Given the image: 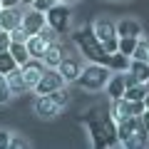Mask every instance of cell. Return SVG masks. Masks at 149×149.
Masks as SVG:
<instances>
[{"label":"cell","mask_w":149,"mask_h":149,"mask_svg":"<svg viewBox=\"0 0 149 149\" xmlns=\"http://www.w3.org/2000/svg\"><path fill=\"white\" fill-rule=\"evenodd\" d=\"M117 40L119 37H109V40H104V52H117Z\"/></svg>","instance_id":"obj_31"},{"label":"cell","mask_w":149,"mask_h":149,"mask_svg":"<svg viewBox=\"0 0 149 149\" xmlns=\"http://www.w3.org/2000/svg\"><path fill=\"white\" fill-rule=\"evenodd\" d=\"M144 95H147V82H137L132 87H124V100L129 102H144Z\"/></svg>","instance_id":"obj_20"},{"label":"cell","mask_w":149,"mask_h":149,"mask_svg":"<svg viewBox=\"0 0 149 149\" xmlns=\"http://www.w3.org/2000/svg\"><path fill=\"white\" fill-rule=\"evenodd\" d=\"M60 87H65V80H62V74L57 72V67H47L42 72V77L37 80V85L32 87V90L37 92V95H50V92L60 90Z\"/></svg>","instance_id":"obj_5"},{"label":"cell","mask_w":149,"mask_h":149,"mask_svg":"<svg viewBox=\"0 0 149 149\" xmlns=\"http://www.w3.org/2000/svg\"><path fill=\"white\" fill-rule=\"evenodd\" d=\"M147 47H149V40H142L139 37L134 50H132V60H147Z\"/></svg>","instance_id":"obj_24"},{"label":"cell","mask_w":149,"mask_h":149,"mask_svg":"<svg viewBox=\"0 0 149 149\" xmlns=\"http://www.w3.org/2000/svg\"><path fill=\"white\" fill-rule=\"evenodd\" d=\"M37 35L42 37V40H45V42H47V45H50V42H57V37H60L57 32H55L52 27L47 25V22H45V27H42V30H40V32H37Z\"/></svg>","instance_id":"obj_27"},{"label":"cell","mask_w":149,"mask_h":149,"mask_svg":"<svg viewBox=\"0 0 149 149\" xmlns=\"http://www.w3.org/2000/svg\"><path fill=\"white\" fill-rule=\"evenodd\" d=\"M13 5H20V0H0V8H13Z\"/></svg>","instance_id":"obj_35"},{"label":"cell","mask_w":149,"mask_h":149,"mask_svg":"<svg viewBox=\"0 0 149 149\" xmlns=\"http://www.w3.org/2000/svg\"><path fill=\"white\" fill-rule=\"evenodd\" d=\"M139 119H142V124H144V129L149 132V107H144V112L139 114Z\"/></svg>","instance_id":"obj_34"},{"label":"cell","mask_w":149,"mask_h":149,"mask_svg":"<svg viewBox=\"0 0 149 149\" xmlns=\"http://www.w3.org/2000/svg\"><path fill=\"white\" fill-rule=\"evenodd\" d=\"M20 5H25V8H30V5H32V0H20Z\"/></svg>","instance_id":"obj_37"},{"label":"cell","mask_w":149,"mask_h":149,"mask_svg":"<svg viewBox=\"0 0 149 149\" xmlns=\"http://www.w3.org/2000/svg\"><path fill=\"white\" fill-rule=\"evenodd\" d=\"M50 95H52V100L60 104V109H65V107L70 104V95H67V90H65V87H60V90L50 92Z\"/></svg>","instance_id":"obj_26"},{"label":"cell","mask_w":149,"mask_h":149,"mask_svg":"<svg viewBox=\"0 0 149 149\" xmlns=\"http://www.w3.org/2000/svg\"><path fill=\"white\" fill-rule=\"evenodd\" d=\"M92 32L100 37V42H104L109 37H117V25L112 20H107V17H100V20H95V25H92Z\"/></svg>","instance_id":"obj_13"},{"label":"cell","mask_w":149,"mask_h":149,"mask_svg":"<svg viewBox=\"0 0 149 149\" xmlns=\"http://www.w3.org/2000/svg\"><path fill=\"white\" fill-rule=\"evenodd\" d=\"M72 40L80 50V55H85V60L97 65H107L109 60V52H104V45L100 42V37L92 32V27H82V30H74L72 32Z\"/></svg>","instance_id":"obj_2"},{"label":"cell","mask_w":149,"mask_h":149,"mask_svg":"<svg viewBox=\"0 0 149 149\" xmlns=\"http://www.w3.org/2000/svg\"><path fill=\"white\" fill-rule=\"evenodd\" d=\"M45 22L52 27L57 35H65L70 30V22H72V15H70V5L67 3H55L47 13H45Z\"/></svg>","instance_id":"obj_4"},{"label":"cell","mask_w":149,"mask_h":149,"mask_svg":"<svg viewBox=\"0 0 149 149\" xmlns=\"http://www.w3.org/2000/svg\"><path fill=\"white\" fill-rule=\"evenodd\" d=\"M114 25H117V37H142V25L134 17H124Z\"/></svg>","instance_id":"obj_12"},{"label":"cell","mask_w":149,"mask_h":149,"mask_svg":"<svg viewBox=\"0 0 149 149\" xmlns=\"http://www.w3.org/2000/svg\"><path fill=\"white\" fill-rule=\"evenodd\" d=\"M22 25V8L13 5V8H0V27L3 30H15Z\"/></svg>","instance_id":"obj_9"},{"label":"cell","mask_w":149,"mask_h":149,"mask_svg":"<svg viewBox=\"0 0 149 149\" xmlns=\"http://www.w3.org/2000/svg\"><path fill=\"white\" fill-rule=\"evenodd\" d=\"M82 67H85V65H82L80 57H67V55H65L62 62L57 65V72L62 74L65 82H74V80H77V74L82 72Z\"/></svg>","instance_id":"obj_10"},{"label":"cell","mask_w":149,"mask_h":149,"mask_svg":"<svg viewBox=\"0 0 149 149\" xmlns=\"http://www.w3.org/2000/svg\"><path fill=\"white\" fill-rule=\"evenodd\" d=\"M129 72L137 77V82H149V62L147 60H132L129 62Z\"/></svg>","instance_id":"obj_19"},{"label":"cell","mask_w":149,"mask_h":149,"mask_svg":"<svg viewBox=\"0 0 149 149\" xmlns=\"http://www.w3.org/2000/svg\"><path fill=\"white\" fill-rule=\"evenodd\" d=\"M10 42H13V40H10V32H8V30H0V52L10 47Z\"/></svg>","instance_id":"obj_30"},{"label":"cell","mask_w":149,"mask_h":149,"mask_svg":"<svg viewBox=\"0 0 149 149\" xmlns=\"http://www.w3.org/2000/svg\"><path fill=\"white\" fill-rule=\"evenodd\" d=\"M35 114L40 119H55L60 114V104L52 100V95H37V100H35Z\"/></svg>","instance_id":"obj_7"},{"label":"cell","mask_w":149,"mask_h":149,"mask_svg":"<svg viewBox=\"0 0 149 149\" xmlns=\"http://www.w3.org/2000/svg\"><path fill=\"white\" fill-rule=\"evenodd\" d=\"M144 107H149V82H147V95H144Z\"/></svg>","instance_id":"obj_36"},{"label":"cell","mask_w":149,"mask_h":149,"mask_svg":"<svg viewBox=\"0 0 149 149\" xmlns=\"http://www.w3.org/2000/svg\"><path fill=\"white\" fill-rule=\"evenodd\" d=\"M10 97H13V90H10V85H8L5 74L0 72V104H5V102H10Z\"/></svg>","instance_id":"obj_25"},{"label":"cell","mask_w":149,"mask_h":149,"mask_svg":"<svg viewBox=\"0 0 149 149\" xmlns=\"http://www.w3.org/2000/svg\"><path fill=\"white\" fill-rule=\"evenodd\" d=\"M147 62H149V47H147Z\"/></svg>","instance_id":"obj_39"},{"label":"cell","mask_w":149,"mask_h":149,"mask_svg":"<svg viewBox=\"0 0 149 149\" xmlns=\"http://www.w3.org/2000/svg\"><path fill=\"white\" fill-rule=\"evenodd\" d=\"M60 3H67V5H72V3H77V0H60Z\"/></svg>","instance_id":"obj_38"},{"label":"cell","mask_w":149,"mask_h":149,"mask_svg":"<svg viewBox=\"0 0 149 149\" xmlns=\"http://www.w3.org/2000/svg\"><path fill=\"white\" fill-rule=\"evenodd\" d=\"M80 122L87 127L92 139V147L95 149H109V147H119L117 139V122L112 119L109 109H102V107H92L87 114H82Z\"/></svg>","instance_id":"obj_1"},{"label":"cell","mask_w":149,"mask_h":149,"mask_svg":"<svg viewBox=\"0 0 149 149\" xmlns=\"http://www.w3.org/2000/svg\"><path fill=\"white\" fill-rule=\"evenodd\" d=\"M57 0H32V5L30 8H35V10H40V13H47L50 8L55 5Z\"/></svg>","instance_id":"obj_29"},{"label":"cell","mask_w":149,"mask_h":149,"mask_svg":"<svg viewBox=\"0 0 149 149\" xmlns=\"http://www.w3.org/2000/svg\"><path fill=\"white\" fill-rule=\"evenodd\" d=\"M45 70H47V67H45V62H42V60H37V57H30L27 62L20 65V72H22V77H25V82H27L30 90L37 85V80L42 77Z\"/></svg>","instance_id":"obj_6"},{"label":"cell","mask_w":149,"mask_h":149,"mask_svg":"<svg viewBox=\"0 0 149 149\" xmlns=\"http://www.w3.org/2000/svg\"><path fill=\"white\" fill-rule=\"evenodd\" d=\"M10 132H5V129H0V149H8L10 147Z\"/></svg>","instance_id":"obj_32"},{"label":"cell","mask_w":149,"mask_h":149,"mask_svg":"<svg viewBox=\"0 0 149 149\" xmlns=\"http://www.w3.org/2000/svg\"><path fill=\"white\" fill-rule=\"evenodd\" d=\"M112 70L107 67V65H97V62H90L87 67H82V72L77 74V85L82 87V90H90V92H100L104 90L107 80H109Z\"/></svg>","instance_id":"obj_3"},{"label":"cell","mask_w":149,"mask_h":149,"mask_svg":"<svg viewBox=\"0 0 149 149\" xmlns=\"http://www.w3.org/2000/svg\"><path fill=\"white\" fill-rule=\"evenodd\" d=\"M129 62H132V57L124 52H109V60H107V67L112 70V72H124V70H129Z\"/></svg>","instance_id":"obj_17"},{"label":"cell","mask_w":149,"mask_h":149,"mask_svg":"<svg viewBox=\"0 0 149 149\" xmlns=\"http://www.w3.org/2000/svg\"><path fill=\"white\" fill-rule=\"evenodd\" d=\"M27 37H30V35L22 30V25L15 27V30H10V40H13V42H27Z\"/></svg>","instance_id":"obj_28"},{"label":"cell","mask_w":149,"mask_h":149,"mask_svg":"<svg viewBox=\"0 0 149 149\" xmlns=\"http://www.w3.org/2000/svg\"><path fill=\"white\" fill-rule=\"evenodd\" d=\"M27 52H30V57H37V60H42L45 55V47H47V42H45L40 35H30L27 37V42H25Z\"/></svg>","instance_id":"obj_18"},{"label":"cell","mask_w":149,"mask_h":149,"mask_svg":"<svg viewBox=\"0 0 149 149\" xmlns=\"http://www.w3.org/2000/svg\"><path fill=\"white\" fill-rule=\"evenodd\" d=\"M10 147L22 149V147H30V142H27V139H22V137H10Z\"/></svg>","instance_id":"obj_33"},{"label":"cell","mask_w":149,"mask_h":149,"mask_svg":"<svg viewBox=\"0 0 149 149\" xmlns=\"http://www.w3.org/2000/svg\"><path fill=\"white\" fill-rule=\"evenodd\" d=\"M8 52H10L13 57H15V62H17V65H22V62H27V60H30V52H27L25 42H10Z\"/></svg>","instance_id":"obj_21"},{"label":"cell","mask_w":149,"mask_h":149,"mask_svg":"<svg viewBox=\"0 0 149 149\" xmlns=\"http://www.w3.org/2000/svg\"><path fill=\"white\" fill-rule=\"evenodd\" d=\"M42 27H45V13L35 10V8L22 10V30H25L27 35H37Z\"/></svg>","instance_id":"obj_8"},{"label":"cell","mask_w":149,"mask_h":149,"mask_svg":"<svg viewBox=\"0 0 149 149\" xmlns=\"http://www.w3.org/2000/svg\"><path fill=\"white\" fill-rule=\"evenodd\" d=\"M134 117H122L117 119V139L122 147H134Z\"/></svg>","instance_id":"obj_11"},{"label":"cell","mask_w":149,"mask_h":149,"mask_svg":"<svg viewBox=\"0 0 149 149\" xmlns=\"http://www.w3.org/2000/svg\"><path fill=\"white\" fill-rule=\"evenodd\" d=\"M62 57H65V50H62V45H60V42H50L47 47H45L42 62H45V67H57V65L62 62Z\"/></svg>","instance_id":"obj_14"},{"label":"cell","mask_w":149,"mask_h":149,"mask_svg":"<svg viewBox=\"0 0 149 149\" xmlns=\"http://www.w3.org/2000/svg\"><path fill=\"white\" fill-rule=\"evenodd\" d=\"M137 40H139V37H119V40H117V50L132 57V50H134V45H137Z\"/></svg>","instance_id":"obj_23"},{"label":"cell","mask_w":149,"mask_h":149,"mask_svg":"<svg viewBox=\"0 0 149 149\" xmlns=\"http://www.w3.org/2000/svg\"><path fill=\"white\" fill-rule=\"evenodd\" d=\"M15 67H20V65L15 62V57H13V55L8 52V50H3V52H0V72H3V74H8L10 70H15Z\"/></svg>","instance_id":"obj_22"},{"label":"cell","mask_w":149,"mask_h":149,"mask_svg":"<svg viewBox=\"0 0 149 149\" xmlns=\"http://www.w3.org/2000/svg\"><path fill=\"white\" fill-rule=\"evenodd\" d=\"M5 80H8V85H10L13 95H17V92H27V90H30V87H27V82H25V77H22V72H20V67L10 70V72L5 74Z\"/></svg>","instance_id":"obj_16"},{"label":"cell","mask_w":149,"mask_h":149,"mask_svg":"<svg viewBox=\"0 0 149 149\" xmlns=\"http://www.w3.org/2000/svg\"><path fill=\"white\" fill-rule=\"evenodd\" d=\"M107 95H109V100H119V97L124 95V77L122 72H114L109 74V80H107Z\"/></svg>","instance_id":"obj_15"}]
</instances>
